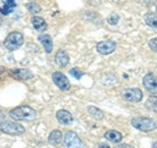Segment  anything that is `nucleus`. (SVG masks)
I'll list each match as a JSON object with an SVG mask.
<instances>
[{
	"mask_svg": "<svg viewBox=\"0 0 157 148\" xmlns=\"http://www.w3.org/2000/svg\"><path fill=\"white\" fill-rule=\"evenodd\" d=\"M9 117L13 121H34L38 117L37 110H34L32 106L28 105H22V106H17L14 109L9 110Z\"/></svg>",
	"mask_w": 157,
	"mask_h": 148,
	"instance_id": "1",
	"label": "nucleus"
},
{
	"mask_svg": "<svg viewBox=\"0 0 157 148\" xmlns=\"http://www.w3.org/2000/svg\"><path fill=\"white\" fill-rule=\"evenodd\" d=\"M0 131L7 135H22L25 132V127L17 123V121H9V119H2L0 121Z\"/></svg>",
	"mask_w": 157,
	"mask_h": 148,
	"instance_id": "2",
	"label": "nucleus"
},
{
	"mask_svg": "<svg viewBox=\"0 0 157 148\" xmlns=\"http://www.w3.org/2000/svg\"><path fill=\"white\" fill-rule=\"evenodd\" d=\"M131 125L135 127V129L140 130V131H144V132H149V131H153L157 129V123L151 119V118H147V117H135L131 119Z\"/></svg>",
	"mask_w": 157,
	"mask_h": 148,
	"instance_id": "3",
	"label": "nucleus"
},
{
	"mask_svg": "<svg viewBox=\"0 0 157 148\" xmlns=\"http://www.w3.org/2000/svg\"><path fill=\"white\" fill-rule=\"evenodd\" d=\"M24 43V34L21 32H11L4 41V47L9 51H14L20 49Z\"/></svg>",
	"mask_w": 157,
	"mask_h": 148,
	"instance_id": "4",
	"label": "nucleus"
},
{
	"mask_svg": "<svg viewBox=\"0 0 157 148\" xmlns=\"http://www.w3.org/2000/svg\"><path fill=\"white\" fill-rule=\"evenodd\" d=\"M64 148H85V144L75 131H67L63 136Z\"/></svg>",
	"mask_w": 157,
	"mask_h": 148,
	"instance_id": "5",
	"label": "nucleus"
},
{
	"mask_svg": "<svg viewBox=\"0 0 157 148\" xmlns=\"http://www.w3.org/2000/svg\"><path fill=\"white\" fill-rule=\"evenodd\" d=\"M52 81H54V84L59 88L60 91H63V92H67V91H70L71 89V83H70V80H68V77L64 75L63 72H60V71H55L52 73Z\"/></svg>",
	"mask_w": 157,
	"mask_h": 148,
	"instance_id": "6",
	"label": "nucleus"
},
{
	"mask_svg": "<svg viewBox=\"0 0 157 148\" xmlns=\"http://www.w3.org/2000/svg\"><path fill=\"white\" fill-rule=\"evenodd\" d=\"M122 97L128 102H140L143 100V92L139 88H127L122 91Z\"/></svg>",
	"mask_w": 157,
	"mask_h": 148,
	"instance_id": "7",
	"label": "nucleus"
},
{
	"mask_svg": "<svg viewBox=\"0 0 157 148\" xmlns=\"http://www.w3.org/2000/svg\"><path fill=\"white\" fill-rule=\"evenodd\" d=\"M8 76H11L14 80L25 81L32 79L34 75L30 70H25V68H13V70H8Z\"/></svg>",
	"mask_w": 157,
	"mask_h": 148,
	"instance_id": "8",
	"label": "nucleus"
},
{
	"mask_svg": "<svg viewBox=\"0 0 157 148\" xmlns=\"http://www.w3.org/2000/svg\"><path fill=\"white\" fill-rule=\"evenodd\" d=\"M143 85L152 95H157V76L152 72H148L143 77Z\"/></svg>",
	"mask_w": 157,
	"mask_h": 148,
	"instance_id": "9",
	"label": "nucleus"
},
{
	"mask_svg": "<svg viewBox=\"0 0 157 148\" xmlns=\"http://www.w3.org/2000/svg\"><path fill=\"white\" fill-rule=\"evenodd\" d=\"M117 49V43L114 41H102L98 42L96 46V50L101 55H109V54L114 53Z\"/></svg>",
	"mask_w": 157,
	"mask_h": 148,
	"instance_id": "10",
	"label": "nucleus"
},
{
	"mask_svg": "<svg viewBox=\"0 0 157 148\" xmlns=\"http://www.w3.org/2000/svg\"><path fill=\"white\" fill-rule=\"evenodd\" d=\"M38 41L41 42V45L43 46V49H45V51L47 54H50L52 51V49H54V43H52V38L48 36V34H39V37H38Z\"/></svg>",
	"mask_w": 157,
	"mask_h": 148,
	"instance_id": "11",
	"label": "nucleus"
},
{
	"mask_svg": "<svg viewBox=\"0 0 157 148\" xmlns=\"http://www.w3.org/2000/svg\"><path fill=\"white\" fill-rule=\"evenodd\" d=\"M56 119L59 121V123H62V125H71V123L73 122V115L70 111L62 109V110H58Z\"/></svg>",
	"mask_w": 157,
	"mask_h": 148,
	"instance_id": "12",
	"label": "nucleus"
},
{
	"mask_svg": "<svg viewBox=\"0 0 157 148\" xmlns=\"http://www.w3.org/2000/svg\"><path fill=\"white\" fill-rule=\"evenodd\" d=\"M16 6V0H4L3 4L0 6V13L4 14V16H8L14 11Z\"/></svg>",
	"mask_w": 157,
	"mask_h": 148,
	"instance_id": "13",
	"label": "nucleus"
},
{
	"mask_svg": "<svg viewBox=\"0 0 157 148\" xmlns=\"http://www.w3.org/2000/svg\"><path fill=\"white\" fill-rule=\"evenodd\" d=\"M68 63H70V55L67 54V51L64 50H59L55 55V64H58L59 67H66Z\"/></svg>",
	"mask_w": 157,
	"mask_h": 148,
	"instance_id": "14",
	"label": "nucleus"
},
{
	"mask_svg": "<svg viewBox=\"0 0 157 148\" xmlns=\"http://www.w3.org/2000/svg\"><path fill=\"white\" fill-rule=\"evenodd\" d=\"M32 25H33V28L36 29L37 32H45L46 29H47V22L43 20L42 17H39V16H34L32 17Z\"/></svg>",
	"mask_w": 157,
	"mask_h": 148,
	"instance_id": "15",
	"label": "nucleus"
},
{
	"mask_svg": "<svg viewBox=\"0 0 157 148\" xmlns=\"http://www.w3.org/2000/svg\"><path fill=\"white\" fill-rule=\"evenodd\" d=\"M63 142V132L60 130H52L48 135V143L52 146H59Z\"/></svg>",
	"mask_w": 157,
	"mask_h": 148,
	"instance_id": "16",
	"label": "nucleus"
},
{
	"mask_svg": "<svg viewBox=\"0 0 157 148\" xmlns=\"http://www.w3.org/2000/svg\"><path fill=\"white\" fill-rule=\"evenodd\" d=\"M104 136L106 138L107 140H110L113 143H119V142H122V139H123V135H122L119 131H115V130L106 131Z\"/></svg>",
	"mask_w": 157,
	"mask_h": 148,
	"instance_id": "17",
	"label": "nucleus"
},
{
	"mask_svg": "<svg viewBox=\"0 0 157 148\" xmlns=\"http://www.w3.org/2000/svg\"><path fill=\"white\" fill-rule=\"evenodd\" d=\"M144 21H145V24L149 28L157 29V12H149V13H147L145 17H144Z\"/></svg>",
	"mask_w": 157,
	"mask_h": 148,
	"instance_id": "18",
	"label": "nucleus"
},
{
	"mask_svg": "<svg viewBox=\"0 0 157 148\" xmlns=\"http://www.w3.org/2000/svg\"><path fill=\"white\" fill-rule=\"evenodd\" d=\"M88 113H89V115L92 118H94V119L97 121H101V119H104V111L100 110L98 107L96 106H88Z\"/></svg>",
	"mask_w": 157,
	"mask_h": 148,
	"instance_id": "19",
	"label": "nucleus"
},
{
	"mask_svg": "<svg viewBox=\"0 0 157 148\" xmlns=\"http://www.w3.org/2000/svg\"><path fill=\"white\" fill-rule=\"evenodd\" d=\"M145 106L148 107L149 110L157 113V97L156 96H151L148 100L145 101Z\"/></svg>",
	"mask_w": 157,
	"mask_h": 148,
	"instance_id": "20",
	"label": "nucleus"
},
{
	"mask_svg": "<svg viewBox=\"0 0 157 148\" xmlns=\"http://www.w3.org/2000/svg\"><path fill=\"white\" fill-rule=\"evenodd\" d=\"M26 9H28V11L30 12V13L37 14V13L41 12V6H39L38 3H36V2H30V3L26 4Z\"/></svg>",
	"mask_w": 157,
	"mask_h": 148,
	"instance_id": "21",
	"label": "nucleus"
},
{
	"mask_svg": "<svg viewBox=\"0 0 157 148\" xmlns=\"http://www.w3.org/2000/svg\"><path fill=\"white\" fill-rule=\"evenodd\" d=\"M70 73H71L73 77H76V79H81L82 75H84V72H82L81 70H78V68H71Z\"/></svg>",
	"mask_w": 157,
	"mask_h": 148,
	"instance_id": "22",
	"label": "nucleus"
},
{
	"mask_svg": "<svg viewBox=\"0 0 157 148\" xmlns=\"http://www.w3.org/2000/svg\"><path fill=\"white\" fill-rule=\"evenodd\" d=\"M118 21H119V16L115 13H113L111 16L107 17V22H109L110 25H115V24H118Z\"/></svg>",
	"mask_w": 157,
	"mask_h": 148,
	"instance_id": "23",
	"label": "nucleus"
},
{
	"mask_svg": "<svg viewBox=\"0 0 157 148\" xmlns=\"http://www.w3.org/2000/svg\"><path fill=\"white\" fill-rule=\"evenodd\" d=\"M148 45H149V49H151V50H152V51H155V53H157V37H155V38H152V39H149Z\"/></svg>",
	"mask_w": 157,
	"mask_h": 148,
	"instance_id": "24",
	"label": "nucleus"
},
{
	"mask_svg": "<svg viewBox=\"0 0 157 148\" xmlns=\"http://www.w3.org/2000/svg\"><path fill=\"white\" fill-rule=\"evenodd\" d=\"M139 2L141 4H144V6H148V7L155 6V4H156V0H139Z\"/></svg>",
	"mask_w": 157,
	"mask_h": 148,
	"instance_id": "25",
	"label": "nucleus"
},
{
	"mask_svg": "<svg viewBox=\"0 0 157 148\" xmlns=\"http://www.w3.org/2000/svg\"><path fill=\"white\" fill-rule=\"evenodd\" d=\"M6 72H8V70L6 67H0V80H2L6 75H8V73H6Z\"/></svg>",
	"mask_w": 157,
	"mask_h": 148,
	"instance_id": "26",
	"label": "nucleus"
},
{
	"mask_svg": "<svg viewBox=\"0 0 157 148\" xmlns=\"http://www.w3.org/2000/svg\"><path fill=\"white\" fill-rule=\"evenodd\" d=\"M115 148H134V147H131L128 144H118Z\"/></svg>",
	"mask_w": 157,
	"mask_h": 148,
	"instance_id": "27",
	"label": "nucleus"
},
{
	"mask_svg": "<svg viewBox=\"0 0 157 148\" xmlns=\"http://www.w3.org/2000/svg\"><path fill=\"white\" fill-rule=\"evenodd\" d=\"M98 148H110V147L107 144H100V146H98Z\"/></svg>",
	"mask_w": 157,
	"mask_h": 148,
	"instance_id": "28",
	"label": "nucleus"
},
{
	"mask_svg": "<svg viewBox=\"0 0 157 148\" xmlns=\"http://www.w3.org/2000/svg\"><path fill=\"white\" fill-rule=\"evenodd\" d=\"M152 148H157V143H155V144H153V147H152Z\"/></svg>",
	"mask_w": 157,
	"mask_h": 148,
	"instance_id": "29",
	"label": "nucleus"
},
{
	"mask_svg": "<svg viewBox=\"0 0 157 148\" xmlns=\"http://www.w3.org/2000/svg\"><path fill=\"white\" fill-rule=\"evenodd\" d=\"M2 24H3V21H2V18H0V25H2Z\"/></svg>",
	"mask_w": 157,
	"mask_h": 148,
	"instance_id": "30",
	"label": "nucleus"
},
{
	"mask_svg": "<svg viewBox=\"0 0 157 148\" xmlns=\"http://www.w3.org/2000/svg\"><path fill=\"white\" fill-rule=\"evenodd\" d=\"M156 9H157V4H156Z\"/></svg>",
	"mask_w": 157,
	"mask_h": 148,
	"instance_id": "31",
	"label": "nucleus"
}]
</instances>
